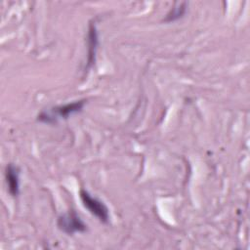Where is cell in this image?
Wrapping results in <instances>:
<instances>
[{
    "mask_svg": "<svg viewBox=\"0 0 250 250\" xmlns=\"http://www.w3.org/2000/svg\"><path fill=\"white\" fill-rule=\"evenodd\" d=\"M80 198L83 205L89 210L91 214L96 216L101 222L107 223L109 219V213L107 207L104 204L103 201L99 200L96 197H93L88 191L81 189Z\"/></svg>",
    "mask_w": 250,
    "mask_h": 250,
    "instance_id": "2",
    "label": "cell"
},
{
    "mask_svg": "<svg viewBox=\"0 0 250 250\" xmlns=\"http://www.w3.org/2000/svg\"><path fill=\"white\" fill-rule=\"evenodd\" d=\"M5 175L9 193L12 196H18L20 192V169L10 163L6 168Z\"/></svg>",
    "mask_w": 250,
    "mask_h": 250,
    "instance_id": "4",
    "label": "cell"
},
{
    "mask_svg": "<svg viewBox=\"0 0 250 250\" xmlns=\"http://www.w3.org/2000/svg\"><path fill=\"white\" fill-rule=\"evenodd\" d=\"M84 104H85V101H76L71 104H66L61 106H57L53 108V110L50 112H45V111L41 112V114L38 115V119L46 123H53L56 120L55 118L56 116L66 118L70 114L80 111L84 106Z\"/></svg>",
    "mask_w": 250,
    "mask_h": 250,
    "instance_id": "1",
    "label": "cell"
},
{
    "mask_svg": "<svg viewBox=\"0 0 250 250\" xmlns=\"http://www.w3.org/2000/svg\"><path fill=\"white\" fill-rule=\"evenodd\" d=\"M187 6H188L187 2H177V3H175V6L167 14L166 18L164 19V21L165 22H171V21H177L180 18H182L186 13Z\"/></svg>",
    "mask_w": 250,
    "mask_h": 250,
    "instance_id": "6",
    "label": "cell"
},
{
    "mask_svg": "<svg viewBox=\"0 0 250 250\" xmlns=\"http://www.w3.org/2000/svg\"><path fill=\"white\" fill-rule=\"evenodd\" d=\"M58 227L67 234L84 232L87 229V226L74 211H70L60 216L58 219Z\"/></svg>",
    "mask_w": 250,
    "mask_h": 250,
    "instance_id": "3",
    "label": "cell"
},
{
    "mask_svg": "<svg viewBox=\"0 0 250 250\" xmlns=\"http://www.w3.org/2000/svg\"><path fill=\"white\" fill-rule=\"evenodd\" d=\"M99 40H98V32L96 25L94 23H90L89 31H88V57H87V69L92 67L95 63L96 60V52L98 48Z\"/></svg>",
    "mask_w": 250,
    "mask_h": 250,
    "instance_id": "5",
    "label": "cell"
}]
</instances>
